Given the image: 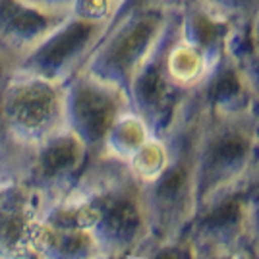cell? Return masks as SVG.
Masks as SVG:
<instances>
[{
	"label": "cell",
	"instance_id": "1",
	"mask_svg": "<svg viewBox=\"0 0 259 259\" xmlns=\"http://www.w3.org/2000/svg\"><path fill=\"white\" fill-rule=\"evenodd\" d=\"M180 0H124L83 72L122 91L153 53Z\"/></svg>",
	"mask_w": 259,
	"mask_h": 259
},
{
	"label": "cell",
	"instance_id": "2",
	"mask_svg": "<svg viewBox=\"0 0 259 259\" xmlns=\"http://www.w3.org/2000/svg\"><path fill=\"white\" fill-rule=\"evenodd\" d=\"M112 20H95L70 12L47 35L43 43L25 58L37 56V60L43 66L37 74L62 83L68 72L76 68H85L89 56L97 49L99 41L107 33Z\"/></svg>",
	"mask_w": 259,
	"mask_h": 259
},
{
	"label": "cell",
	"instance_id": "3",
	"mask_svg": "<svg viewBox=\"0 0 259 259\" xmlns=\"http://www.w3.org/2000/svg\"><path fill=\"white\" fill-rule=\"evenodd\" d=\"M6 108L14 126L25 132H49L62 122L68 112L62 83L39 74L14 79L6 91Z\"/></svg>",
	"mask_w": 259,
	"mask_h": 259
},
{
	"label": "cell",
	"instance_id": "4",
	"mask_svg": "<svg viewBox=\"0 0 259 259\" xmlns=\"http://www.w3.org/2000/svg\"><path fill=\"white\" fill-rule=\"evenodd\" d=\"M178 31L188 43L199 49L209 64L215 68L225 56L232 23L203 0L178 2Z\"/></svg>",
	"mask_w": 259,
	"mask_h": 259
},
{
	"label": "cell",
	"instance_id": "5",
	"mask_svg": "<svg viewBox=\"0 0 259 259\" xmlns=\"http://www.w3.org/2000/svg\"><path fill=\"white\" fill-rule=\"evenodd\" d=\"M213 70L203 53L180 35L176 23L164 51V72L174 89L178 93H192L205 83Z\"/></svg>",
	"mask_w": 259,
	"mask_h": 259
},
{
	"label": "cell",
	"instance_id": "6",
	"mask_svg": "<svg viewBox=\"0 0 259 259\" xmlns=\"http://www.w3.org/2000/svg\"><path fill=\"white\" fill-rule=\"evenodd\" d=\"M232 25H251L259 14V0H203Z\"/></svg>",
	"mask_w": 259,
	"mask_h": 259
},
{
	"label": "cell",
	"instance_id": "7",
	"mask_svg": "<svg viewBox=\"0 0 259 259\" xmlns=\"http://www.w3.org/2000/svg\"><path fill=\"white\" fill-rule=\"evenodd\" d=\"M242 72L253 103H259V45H253L246 54L234 60Z\"/></svg>",
	"mask_w": 259,
	"mask_h": 259
},
{
	"label": "cell",
	"instance_id": "8",
	"mask_svg": "<svg viewBox=\"0 0 259 259\" xmlns=\"http://www.w3.org/2000/svg\"><path fill=\"white\" fill-rule=\"evenodd\" d=\"M251 41H253V45H259V14L251 23Z\"/></svg>",
	"mask_w": 259,
	"mask_h": 259
}]
</instances>
